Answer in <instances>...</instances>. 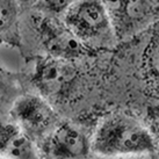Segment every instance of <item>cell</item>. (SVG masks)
Masks as SVG:
<instances>
[{"instance_id":"6da1fadb","label":"cell","mask_w":159,"mask_h":159,"mask_svg":"<svg viewBox=\"0 0 159 159\" xmlns=\"http://www.w3.org/2000/svg\"><path fill=\"white\" fill-rule=\"evenodd\" d=\"M92 152L103 157L142 156L153 153L155 139L136 119L111 114L99 123L91 142Z\"/></svg>"},{"instance_id":"7a4b0ae2","label":"cell","mask_w":159,"mask_h":159,"mask_svg":"<svg viewBox=\"0 0 159 159\" xmlns=\"http://www.w3.org/2000/svg\"><path fill=\"white\" fill-rule=\"evenodd\" d=\"M63 21L85 45L109 44L115 36L101 0H79L63 14Z\"/></svg>"},{"instance_id":"3957f363","label":"cell","mask_w":159,"mask_h":159,"mask_svg":"<svg viewBox=\"0 0 159 159\" xmlns=\"http://www.w3.org/2000/svg\"><path fill=\"white\" fill-rule=\"evenodd\" d=\"M9 115L11 120L35 143L48 136L58 124L57 115L47 99L34 94L16 98L11 106Z\"/></svg>"},{"instance_id":"277c9868","label":"cell","mask_w":159,"mask_h":159,"mask_svg":"<svg viewBox=\"0 0 159 159\" xmlns=\"http://www.w3.org/2000/svg\"><path fill=\"white\" fill-rule=\"evenodd\" d=\"M36 23L40 40L49 56L73 61L89 51V47L85 45L58 16L41 14Z\"/></svg>"},{"instance_id":"5b68a950","label":"cell","mask_w":159,"mask_h":159,"mask_svg":"<svg viewBox=\"0 0 159 159\" xmlns=\"http://www.w3.org/2000/svg\"><path fill=\"white\" fill-rule=\"evenodd\" d=\"M39 152L47 158H86L92 152L85 134L69 123H58L40 142Z\"/></svg>"},{"instance_id":"8992f818","label":"cell","mask_w":159,"mask_h":159,"mask_svg":"<svg viewBox=\"0 0 159 159\" xmlns=\"http://www.w3.org/2000/svg\"><path fill=\"white\" fill-rule=\"evenodd\" d=\"M117 37L133 34L152 16L151 0H101Z\"/></svg>"},{"instance_id":"52a82bcc","label":"cell","mask_w":159,"mask_h":159,"mask_svg":"<svg viewBox=\"0 0 159 159\" xmlns=\"http://www.w3.org/2000/svg\"><path fill=\"white\" fill-rule=\"evenodd\" d=\"M70 62L51 56L39 62L33 80L42 97L55 99L66 92L75 77Z\"/></svg>"},{"instance_id":"ba28073f","label":"cell","mask_w":159,"mask_h":159,"mask_svg":"<svg viewBox=\"0 0 159 159\" xmlns=\"http://www.w3.org/2000/svg\"><path fill=\"white\" fill-rule=\"evenodd\" d=\"M40 157L36 143L13 120L0 119V158L30 159Z\"/></svg>"},{"instance_id":"9c48e42d","label":"cell","mask_w":159,"mask_h":159,"mask_svg":"<svg viewBox=\"0 0 159 159\" xmlns=\"http://www.w3.org/2000/svg\"><path fill=\"white\" fill-rule=\"evenodd\" d=\"M20 9L18 0H0V45L20 43Z\"/></svg>"},{"instance_id":"30bf717a","label":"cell","mask_w":159,"mask_h":159,"mask_svg":"<svg viewBox=\"0 0 159 159\" xmlns=\"http://www.w3.org/2000/svg\"><path fill=\"white\" fill-rule=\"evenodd\" d=\"M79 0H36L33 7L40 14L61 16Z\"/></svg>"},{"instance_id":"8fae6325","label":"cell","mask_w":159,"mask_h":159,"mask_svg":"<svg viewBox=\"0 0 159 159\" xmlns=\"http://www.w3.org/2000/svg\"><path fill=\"white\" fill-rule=\"evenodd\" d=\"M18 86L12 75L0 65V109L6 107L8 103H13L15 99H12L16 95Z\"/></svg>"},{"instance_id":"7c38bea8","label":"cell","mask_w":159,"mask_h":159,"mask_svg":"<svg viewBox=\"0 0 159 159\" xmlns=\"http://www.w3.org/2000/svg\"><path fill=\"white\" fill-rule=\"evenodd\" d=\"M148 66L155 75H159V41L152 44L146 56Z\"/></svg>"},{"instance_id":"4fadbf2b","label":"cell","mask_w":159,"mask_h":159,"mask_svg":"<svg viewBox=\"0 0 159 159\" xmlns=\"http://www.w3.org/2000/svg\"><path fill=\"white\" fill-rule=\"evenodd\" d=\"M36 0H18L19 5L21 8H25V7H30V6H34Z\"/></svg>"}]
</instances>
